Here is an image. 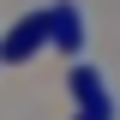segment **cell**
<instances>
[{
  "mask_svg": "<svg viewBox=\"0 0 120 120\" xmlns=\"http://www.w3.org/2000/svg\"><path fill=\"white\" fill-rule=\"evenodd\" d=\"M72 90H78V102H84L90 120H108V114H114V96H108V84L90 72V66H78V72H72Z\"/></svg>",
  "mask_w": 120,
  "mask_h": 120,
  "instance_id": "cell-2",
  "label": "cell"
},
{
  "mask_svg": "<svg viewBox=\"0 0 120 120\" xmlns=\"http://www.w3.org/2000/svg\"><path fill=\"white\" fill-rule=\"evenodd\" d=\"M36 48H42V12H36V18H24V24L0 42V60H24V54H36Z\"/></svg>",
  "mask_w": 120,
  "mask_h": 120,
  "instance_id": "cell-3",
  "label": "cell"
},
{
  "mask_svg": "<svg viewBox=\"0 0 120 120\" xmlns=\"http://www.w3.org/2000/svg\"><path fill=\"white\" fill-rule=\"evenodd\" d=\"M42 42H60L66 54L84 48V12L78 6H48L42 12Z\"/></svg>",
  "mask_w": 120,
  "mask_h": 120,
  "instance_id": "cell-1",
  "label": "cell"
}]
</instances>
